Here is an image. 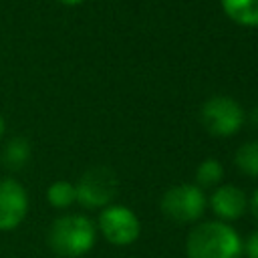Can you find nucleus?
Wrapping results in <instances>:
<instances>
[{"mask_svg": "<svg viewBox=\"0 0 258 258\" xmlns=\"http://www.w3.org/2000/svg\"><path fill=\"white\" fill-rule=\"evenodd\" d=\"M185 254L187 258H238L242 254V240L228 222L210 220L189 232Z\"/></svg>", "mask_w": 258, "mask_h": 258, "instance_id": "1", "label": "nucleus"}, {"mask_svg": "<svg viewBox=\"0 0 258 258\" xmlns=\"http://www.w3.org/2000/svg\"><path fill=\"white\" fill-rule=\"evenodd\" d=\"M97 228L81 214H67L56 218L48 228V246L54 254L64 258H79L95 246Z\"/></svg>", "mask_w": 258, "mask_h": 258, "instance_id": "2", "label": "nucleus"}, {"mask_svg": "<svg viewBox=\"0 0 258 258\" xmlns=\"http://www.w3.org/2000/svg\"><path fill=\"white\" fill-rule=\"evenodd\" d=\"M200 119L208 133H212L216 137H228V135H234L242 127L244 111H242L240 103L234 101L232 97L218 95V97L208 99L202 105Z\"/></svg>", "mask_w": 258, "mask_h": 258, "instance_id": "3", "label": "nucleus"}, {"mask_svg": "<svg viewBox=\"0 0 258 258\" xmlns=\"http://www.w3.org/2000/svg\"><path fill=\"white\" fill-rule=\"evenodd\" d=\"M206 196L204 191L194 183H181L175 187H169L161 198V210L163 214L177 224H189L202 218L206 212Z\"/></svg>", "mask_w": 258, "mask_h": 258, "instance_id": "4", "label": "nucleus"}, {"mask_svg": "<svg viewBox=\"0 0 258 258\" xmlns=\"http://www.w3.org/2000/svg\"><path fill=\"white\" fill-rule=\"evenodd\" d=\"M77 202L85 208H107L117 196V175L109 167H91L75 183Z\"/></svg>", "mask_w": 258, "mask_h": 258, "instance_id": "5", "label": "nucleus"}, {"mask_svg": "<svg viewBox=\"0 0 258 258\" xmlns=\"http://www.w3.org/2000/svg\"><path fill=\"white\" fill-rule=\"evenodd\" d=\"M99 232L115 246L133 244L139 238L141 224L133 210L125 206H107L99 216Z\"/></svg>", "mask_w": 258, "mask_h": 258, "instance_id": "6", "label": "nucleus"}, {"mask_svg": "<svg viewBox=\"0 0 258 258\" xmlns=\"http://www.w3.org/2000/svg\"><path fill=\"white\" fill-rule=\"evenodd\" d=\"M28 212V194L14 177L0 179V230L8 232L22 224Z\"/></svg>", "mask_w": 258, "mask_h": 258, "instance_id": "7", "label": "nucleus"}, {"mask_svg": "<svg viewBox=\"0 0 258 258\" xmlns=\"http://www.w3.org/2000/svg\"><path fill=\"white\" fill-rule=\"evenodd\" d=\"M210 208L222 222H232V220H238L246 212L248 198L240 187L232 183L218 185L210 198Z\"/></svg>", "mask_w": 258, "mask_h": 258, "instance_id": "8", "label": "nucleus"}, {"mask_svg": "<svg viewBox=\"0 0 258 258\" xmlns=\"http://www.w3.org/2000/svg\"><path fill=\"white\" fill-rule=\"evenodd\" d=\"M30 155H32L30 141L22 135H16V137L6 141L2 155H0V161L8 171H20L30 161Z\"/></svg>", "mask_w": 258, "mask_h": 258, "instance_id": "9", "label": "nucleus"}, {"mask_svg": "<svg viewBox=\"0 0 258 258\" xmlns=\"http://www.w3.org/2000/svg\"><path fill=\"white\" fill-rule=\"evenodd\" d=\"M228 18L236 24L256 28L258 26V0H220Z\"/></svg>", "mask_w": 258, "mask_h": 258, "instance_id": "10", "label": "nucleus"}, {"mask_svg": "<svg viewBox=\"0 0 258 258\" xmlns=\"http://www.w3.org/2000/svg\"><path fill=\"white\" fill-rule=\"evenodd\" d=\"M46 200L52 208L56 210H64L69 206H73L77 202V191H75V183L67 181V179H56L48 185L46 189Z\"/></svg>", "mask_w": 258, "mask_h": 258, "instance_id": "11", "label": "nucleus"}, {"mask_svg": "<svg viewBox=\"0 0 258 258\" xmlns=\"http://www.w3.org/2000/svg\"><path fill=\"white\" fill-rule=\"evenodd\" d=\"M236 167L248 175V177H258V141H248L238 147L236 151Z\"/></svg>", "mask_w": 258, "mask_h": 258, "instance_id": "12", "label": "nucleus"}, {"mask_svg": "<svg viewBox=\"0 0 258 258\" xmlns=\"http://www.w3.org/2000/svg\"><path fill=\"white\" fill-rule=\"evenodd\" d=\"M224 177V167L218 159H204L196 169V181L198 187H218V183Z\"/></svg>", "mask_w": 258, "mask_h": 258, "instance_id": "13", "label": "nucleus"}, {"mask_svg": "<svg viewBox=\"0 0 258 258\" xmlns=\"http://www.w3.org/2000/svg\"><path fill=\"white\" fill-rule=\"evenodd\" d=\"M244 252H246L248 258H258V232H252L250 234V238L246 240Z\"/></svg>", "mask_w": 258, "mask_h": 258, "instance_id": "14", "label": "nucleus"}, {"mask_svg": "<svg viewBox=\"0 0 258 258\" xmlns=\"http://www.w3.org/2000/svg\"><path fill=\"white\" fill-rule=\"evenodd\" d=\"M248 204H250V212H252V216L258 220V189L252 194V200H250Z\"/></svg>", "mask_w": 258, "mask_h": 258, "instance_id": "15", "label": "nucleus"}, {"mask_svg": "<svg viewBox=\"0 0 258 258\" xmlns=\"http://www.w3.org/2000/svg\"><path fill=\"white\" fill-rule=\"evenodd\" d=\"M56 2H60V4H64V6H79V4H83L85 0H56Z\"/></svg>", "mask_w": 258, "mask_h": 258, "instance_id": "16", "label": "nucleus"}, {"mask_svg": "<svg viewBox=\"0 0 258 258\" xmlns=\"http://www.w3.org/2000/svg\"><path fill=\"white\" fill-rule=\"evenodd\" d=\"M250 121H252V125H254V127H258V107L252 111V117H250Z\"/></svg>", "mask_w": 258, "mask_h": 258, "instance_id": "17", "label": "nucleus"}, {"mask_svg": "<svg viewBox=\"0 0 258 258\" xmlns=\"http://www.w3.org/2000/svg\"><path fill=\"white\" fill-rule=\"evenodd\" d=\"M2 133H4V119H2V115H0V137H2Z\"/></svg>", "mask_w": 258, "mask_h": 258, "instance_id": "18", "label": "nucleus"}]
</instances>
